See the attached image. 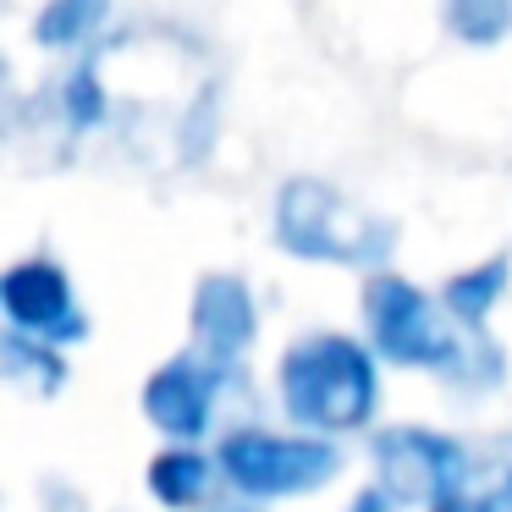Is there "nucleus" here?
Returning a JSON list of instances; mask_svg holds the SVG:
<instances>
[{"label":"nucleus","instance_id":"obj_8","mask_svg":"<svg viewBox=\"0 0 512 512\" xmlns=\"http://www.w3.org/2000/svg\"><path fill=\"white\" fill-rule=\"evenodd\" d=\"M193 336H199V353H210L215 364H232V358L254 342V298H248V287L237 276L199 281Z\"/></svg>","mask_w":512,"mask_h":512},{"label":"nucleus","instance_id":"obj_7","mask_svg":"<svg viewBox=\"0 0 512 512\" xmlns=\"http://www.w3.org/2000/svg\"><path fill=\"white\" fill-rule=\"evenodd\" d=\"M226 364H215L210 353H182L171 364H160L144 386V413L149 424H160L177 441H193V435L210 430L215 413V391H221Z\"/></svg>","mask_w":512,"mask_h":512},{"label":"nucleus","instance_id":"obj_11","mask_svg":"<svg viewBox=\"0 0 512 512\" xmlns=\"http://www.w3.org/2000/svg\"><path fill=\"white\" fill-rule=\"evenodd\" d=\"M0 353H6V375H12V380H28V386L45 391V397L61 386V375H67V369H61V358L50 353V342H39V336L28 342L23 331H12L6 342H0Z\"/></svg>","mask_w":512,"mask_h":512},{"label":"nucleus","instance_id":"obj_5","mask_svg":"<svg viewBox=\"0 0 512 512\" xmlns=\"http://www.w3.org/2000/svg\"><path fill=\"white\" fill-rule=\"evenodd\" d=\"M375 468L397 507H435L463 479V446L430 430H386L375 435Z\"/></svg>","mask_w":512,"mask_h":512},{"label":"nucleus","instance_id":"obj_6","mask_svg":"<svg viewBox=\"0 0 512 512\" xmlns=\"http://www.w3.org/2000/svg\"><path fill=\"white\" fill-rule=\"evenodd\" d=\"M0 303H6V320L12 331L39 336V342H78L89 331V320L72 303V287L61 276V265L50 259H28V265H12L6 281H0Z\"/></svg>","mask_w":512,"mask_h":512},{"label":"nucleus","instance_id":"obj_13","mask_svg":"<svg viewBox=\"0 0 512 512\" xmlns=\"http://www.w3.org/2000/svg\"><path fill=\"white\" fill-rule=\"evenodd\" d=\"M430 512H507L501 501H479V496H463V490H452L446 501H435Z\"/></svg>","mask_w":512,"mask_h":512},{"label":"nucleus","instance_id":"obj_2","mask_svg":"<svg viewBox=\"0 0 512 512\" xmlns=\"http://www.w3.org/2000/svg\"><path fill=\"white\" fill-rule=\"evenodd\" d=\"M276 237L287 254L303 259H331V265H375L391 254V226L364 215L358 204H347L325 182H287L276 204Z\"/></svg>","mask_w":512,"mask_h":512},{"label":"nucleus","instance_id":"obj_3","mask_svg":"<svg viewBox=\"0 0 512 512\" xmlns=\"http://www.w3.org/2000/svg\"><path fill=\"white\" fill-rule=\"evenodd\" d=\"M342 452L331 441L314 435H265V430H237L221 441V474L232 490L254 501H276V496H303L320 490L325 479H336Z\"/></svg>","mask_w":512,"mask_h":512},{"label":"nucleus","instance_id":"obj_9","mask_svg":"<svg viewBox=\"0 0 512 512\" xmlns=\"http://www.w3.org/2000/svg\"><path fill=\"white\" fill-rule=\"evenodd\" d=\"M210 474H215V468L204 463L199 452H188V446H171V452H160L155 463H149V490H155L160 507L188 512V507H199V501L210 496V485H215Z\"/></svg>","mask_w":512,"mask_h":512},{"label":"nucleus","instance_id":"obj_1","mask_svg":"<svg viewBox=\"0 0 512 512\" xmlns=\"http://www.w3.org/2000/svg\"><path fill=\"white\" fill-rule=\"evenodd\" d=\"M281 402L303 430L347 435L369 424L380 402V380L353 336H303L281 358Z\"/></svg>","mask_w":512,"mask_h":512},{"label":"nucleus","instance_id":"obj_10","mask_svg":"<svg viewBox=\"0 0 512 512\" xmlns=\"http://www.w3.org/2000/svg\"><path fill=\"white\" fill-rule=\"evenodd\" d=\"M501 281H507V265H501V259H490L485 270H468V276L446 281V292H441L446 314H452V320H463V325H479L490 314V303H496Z\"/></svg>","mask_w":512,"mask_h":512},{"label":"nucleus","instance_id":"obj_12","mask_svg":"<svg viewBox=\"0 0 512 512\" xmlns=\"http://www.w3.org/2000/svg\"><path fill=\"white\" fill-rule=\"evenodd\" d=\"M446 23L468 45H490L512 34V0H446Z\"/></svg>","mask_w":512,"mask_h":512},{"label":"nucleus","instance_id":"obj_15","mask_svg":"<svg viewBox=\"0 0 512 512\" xmlns=\"http://www.w3.org/2000/svg\"><path fill=\"white\" fill-rule=\"evenodd\" d=\"M501 507L512 512V474H507V490H501Z\"/></svg>","mask_w":512,"mask_h":512},{"label":"nucleus","instance_id":"obj_14","mask_svg":"<svg viewBox=\"0 0 512 512\" xmlns=\"http://www.w3.org/2000/svg\"><path fill=\"white\" fill-rule=\"evenodd\" d=\"M347 512H391V496L386 490H358V501Z\"/></svg>","mask_w":512,"mask_h":512},{"label":"nucleus","instance_id":"obj_4","mask_svg":"<svg viewBox=\"0 0 512 512\" xmlns=\"http://www.w3.org/2000/svg\"><path fill=\"white\" fill-rule=\"evenodd\" d=\"M441 309L402 276H375L364 287L369 336H375V347L391 364H408V369H452L457 364V342L446 331Z\"/></svg>","mask_w":512,"mask_h":512}]
</instances>
